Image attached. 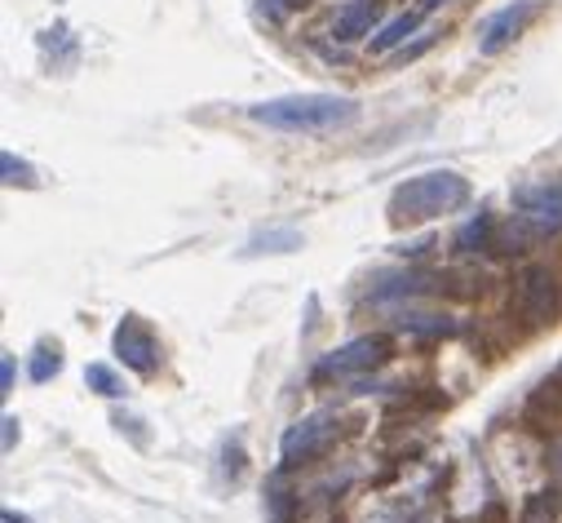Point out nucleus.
<instances>
[{
	"instance_id": "6ab92c4d",
	"label": "nucleus",
	"mask_w": 562,
	"mask_h": 523,
	"mask_svg": "<svg viewBox=\"0 0 562 523\" xmlns=\"http://www.w3.org/2000/svg\"><path fill=\"white\" fill-rule=\"evenodd\" d=\"M439 5H443V0H416V10H420V14H435Z\"/></svg>"
},
{
	"instance_id": "6e6552de",
	"label": "nucleus",
	"mask_w": 562,
	"mask_h": 523,
	"mask_svg": "<svg viewBox=\"0 0 562 523\" xmlns=\"http://www.w3.org/2000/svg\"><path fill=\"white\" fill-rule=\"evenodd\" d=\"M376 14H381V0H350V5L337 10V19H333V41H337V45L363 41V36L372 32Z\"/></svg>"
},
{
	"instance_id": "7ed1b4c3",
	"label": "nucleus",
	"mask_w": 562,
	"mask_h": 523,
	"mask_svg": "<svg viewBox=\"0 0 562 523\" xmlns=\"http://www.w3.org/2000/svg\"><path fill=\"white\" fill-rule=\"evenodd\" d=\"M337 435V418L333 413H315V418H302L284 431V439H279V457H284V466H297V461H311L319 457Z\"/></svg>"
},
{
	"instance_id": "39448f33",
	"label": "nucleus",
	"mask_w": 562,
	"mask_h": 523,
	"mask_svg": "<svg viewBox=\"0 0 562 523\" xmlns=\"http://www.w3.org/2000/svg\"><path fill=\"white\" fill-rule=\"evenodd\" d=\"M385 355H390V342H385V337H355V342H346L341 350L324 355V359H319V372H324V377H359V372L381 368Z\"/></svg>"
},
{
	"instance_id": "20e7f679",
	"label": "nucleus",
	"mask_w": 562,
	"mask_h": 523,
	"mask_svg": "<svg viewBox=\"0 0 562 523\" xmlns=\"http://www.w3.org/2000/svg\"><path fill=\"white\" fill-rule=\"evenodd\" d=\"M115 355H120L124 368L143 372V377L160 368V342H156V333L143 324V315H124V320H120V329H115Z\"/></svg>"
},
{
	"instance_id": "f257e3e1",
	"label": "nucleus",
	"mask_w": 562,
	"mask_h": 523,
	"mask_svg": "<svg viewBox=\"0 0 562 523\" xmlns=\"http://www.w3.org/2000/svg\"><path fill=\"white\" fill-rule=\"evenodd\" d=\"M248 115L279 134H337L359 120V102L341 93H289L248 107Z\"/></svg>"
},
{
	"instance_id": "9b49d317",
	"label": "nucleus",
	"mask_w": 562,
	"mask_h": 523,
	"mask_svg": "<svg viewBox=\"0 0 562 523\" xmlns=\"http://www.w3.org/2000/svg\"><path fill=\"white\" fill-rule=\"evenodd\" d=\"M293 248H302V235H297L293 226L261 231V235H252V244H248V253H293Z\"/></svg>"
},
{
	"instance_id": "dca6fc26",
	"label": "nucleus",
	"mask_w": 562,
	"mask_h": 523,
	"mask_svg": "<svg viewBox=\"0 0 562 523\" xmlns=\"http://www.w3.org/2000/svg\"><path fill=\"white\" fill-rule=\"evenodd\" d=\"M487 231H492V218H479V222H470V226L457 235V248H465V253H470L474 244L483 248V244H487Z\"/></svg>"
},
{
	"instance_id": "f03ea898",
	"label": "nucleus",
	"mask_w": 562,
	"mask_h": 523,
	"mask_svg": "<svg viewBox=\"0 0 562 523\" xmlns=\"http://www.w3.org/2000/svg\"><path fill=\"white\" fill-rule=\"evenodd\" d=\"M470 200V182L452 169H430V174H416L403 187H394L390 196V222L394 226H420V222H435L443 213H457Z\"/></svg>"
},
{
	"instance_id": "9d476101",
	"label": "nucleus",
	"mask_w": 562,
	"mask_h": 523,
	"mask_svg": "<svg viewBox=\"0 0 562 523\" xmlns=\"http://www.w3.org/2000/svg\"><path fill=\"white\" fill-rule=\"evenodd\" d=\"M558 519V488H536L522 501V519L518 523H553Z\"/></svg>"
},
{
	"instance_id": "f8f14e48",
	"label": "nucleus",
	"mask_w": 562,
	"mask_h": 523,
	"mask_svg": "<svg viewBox=\"0 0 562 523\" xmlns=\"http://www.w3.org/2000/svg\"><path fill=\"white\" fill-rule=\"evenodd\" d=\"M85 381L98 390V396H106V400H120V396H124V381H120L106 364H89V368H85Z\"/></svg>"
},
{
	"instance_id": "a211bd4d",
	"label": "nucleus",
	"mask_w": 562,
	"mask_h": 523,
	"mask_svg": "<svg viewBox=\"0 0 562 523\" xmlns=\"http://www.w3.org/2000/svg\"><path fill=\"white\" fill-rule=\"evenodd\" d=\"M0 390H5V396L14 390V355H5V359H0Z\"/></svg>"
},
{
	"instance_id": "aec40b11",
	"label": "nucleus",
	"mask_w": 562,
	"mask_h": 523,
	"mask_svg": "<svg viewBox=\"0 0 562 523\" xmlns=\"http://www.w3.org/2000/svg\"><path fill=\"white\" fill-rule=\"evenodd\" d=\"M5 523H27V519H19L14 510H5Z\"/></svg>"
},
{
	"instance_id": "ddd939ff",
	"label": "nucleus",
	"mask_w": 562,
	"mask_h": 523,
	"mask_svg": "<svg viewBox=\"0 0 562 523\" xmlns=\"http://www.w3.org/2000/svg\"><path fill=\"white\" fill-rule=\"evenodd\" d=\"M58 368H63V355H58V346H54V350H49V346H41V350L32 355V381H49Z\"/></svg>"
},
{
	"instance_id": "423d86ee",
	"label": "nucleus",
	"mask_w": 562,
	"mask_h": 523,
	"mask_svg": "<svg viewBox=\"0 0 562 523\" xmlns=\"http://www.w3.org/2000/svg\"><path fill=\"white\" fill-rule=\"evenodd\" d=\"M536 0H514V5H505V10H496L487 23H483V32H479V54H501V49H509L522 32H527V23L536 19Z\"/></svg>"
},
{
	"instance_id": "1a4fd4ad",
	"label": "nucleus",
	"mask_w": 562,
	"mask_h": 523,
	"mask_svg": "<svg viewBox=\"0 0 562 523\" xmlns=\"http://www.w3.org/2000/svg\"><path fill=\"white\" fill-rule=\"evenodd\" d=\"M420 10H412V14H398V19H390L376 36H372V54H390V49H398L407 36H416V27H420Z\"/></svg>"
},
{
	"instance_id": "4468645a",
	"label": "nucleus",
	"mask_w": 562,
	"mask_h": 523,
	"mask_svg": "<svg viewBox=\"0 0 562 523\" xmlns=\"http://www.w3.org/2000/svg\"><path fill=\"white\" fill-rule=\"evenodd\" d=\"M266 514H270V523H293V497L284 488H274L266 497Z\"/></svg>"
},
{
	"instance_id": "f3484780",
	"label": "nucleus",
	"mask_w": 562,
	"mask_h": 523,
	"mask_svg": "<svg viewBox=\"0 0 562 523\" xmlns=\"http://www.w3.org/2000/svg\"><path fill=\"white\" fill-rule=\"evenodd\" d=\"M0 165H5V182H10V187H14V182H32V178H27L32 169H27L23 160H14V152H5V156H0Z\"/></svg>"
},
{
	"instance_id": "2eb2a0df",
	"label": "nucleus",
	"mask_w": 562,
	"mask_h": 523,
	"mask_svg": "<svg viewBox=\"0 0 562 523\" xmlns=\"http://www.w3.org/2000/svg\"><path fill=\"white\" fill-rule=\"evenodd\" d=\"M306 5V0H257V10L270 19V23H284L289 14H297Z\"/></svg>"
},
{
	"instance_id": "0eeeda50",
	"label": "nucleus",
	"mask_w": 562,
	"mask_h": 523,
	"mask_svg": "<svg viewBox=\"0 0 562 523\" xmlns=\"http://www.w3.org/2000/svg\"><path fill=\"white\" fill-rule=\"evenodd\" d=\"M518 311L527 324H544L553 315V276L544 267H527L518 276Z\"/></svg>"
}]
</instances>
